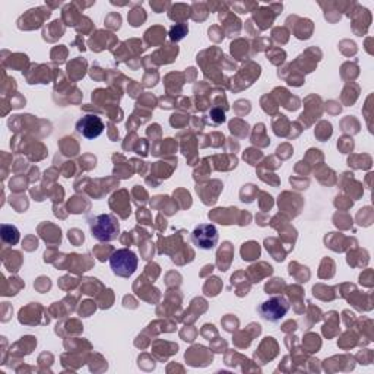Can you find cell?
I'll return each instance as SVG.
<instances>
[{"label": "cell", "instance_id": "4", "mask_svg": "<svg viewBox=\"0 0 374 374\" xmlns=\"http://www.w3.org/2000/svg\"><path fill=\"white\" fill-rule=\"evenodd\" d=\"M191 241L202 250H212L218 243V230L212 224H200L191 233Z\"/></svg>", "mask_w": 374, "mask_h": 374}, {"label": "cell", "instance_id": "3", "mask_svg": "<svg viewBox=\"0 0 374 374\" xmlns=\"http://www.w3.org/2000/svg\"><path fill=\"white\" fill-rule=\"evenodd\" d=\"M288 310L290 303L283 299V297H272V299L262 303L259 308H257L259 315L265 320L270 321V324H278V321L288 313Z\"/></svg>", "mask_w": 374, "mask_h": 374}, {"label": "cell", "instance_id": "2", "mask_svg": "<svg viewBox=\"0 0 374 374\" xmlns=\"http://www.w3.org/2000/svg\"><path fill=\"white\" fill-rule=\"evenodd\" d=\"M138 256L129 249H120L114 252L110 257V265L113 272L119 277H131L138 269Z\"/></svg>", "mask_w": 374, "mask_h": 374}, {"label": "cell", "instance_id": "5", "mask_svg": "<svg viewBox=\"0 0 374 374\" xmlns=\"http://www.w3.org/2000/svg\"><path fill=\"white\" fill-rule=\"evenodd\" d=\"M76 132L86 139H95L104 132V123L98 115L88 114L76 123Z\"/></svg>", "mask_w": 374, "mask_h": 374}, {"label": "cell", "instance_id": "1", "mask_svg": "<svg viewBox=\"0 0 374 374\" xmlns=\"http://www.w3.org/2000/svg\"><path fill=\"white\" fill-rule=\"evenodd\" d=\"M93 237L98 241H111L119 236V223L113 215L102 214L89 219Z\"/></svg>", "mask_w": 374, "mask_h": 374}]
</instances>
